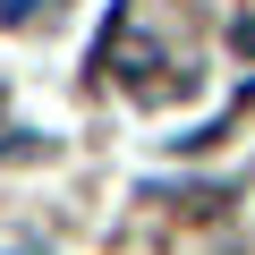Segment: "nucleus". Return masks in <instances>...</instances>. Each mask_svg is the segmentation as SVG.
Returning <instances> with one entry per match:
<instances>
[]
</instances>
